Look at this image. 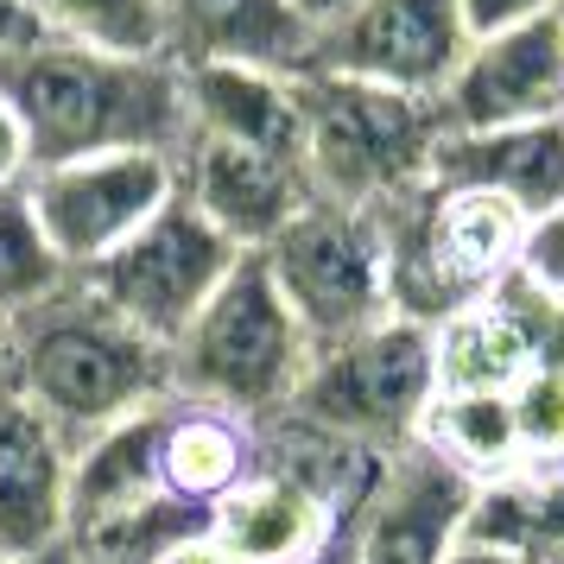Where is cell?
I'll list each match as a JSON object with an SVG mask.
<instances>
[{
  "label": "cell",
  "instance_id": "cell-3",
  "mask_svg": "<svg viewBox=\"0 0 564 564\" xmlns=\"http://www.w3.org/2000/svg\"><path fill=\"white\" fill-rule=\"evenodd\" d=\"M311 368V336L299 330L292 305L260 254H241L197 324L172 343V400L216 406L241 425L285 419L292 393Z\"/></svg>",
  "mask_w": 564,
  "mask_h": 564
},
{
  "label": "cell",
  "instance_id": "cell-33",
  "mask_svg": "<svg viewBox=\"0 0 564 564\" xmlns=\"http://www.w3.org/2000/svg\"><path fill=\"white\" fill-rule=\"evenodd\" d=\"M13 564H83V552L70 545V539H57V545H45V552H32V558H13Z\"/></svg>",
  "mask_w": 564,
  "mask_h": 564
},
{
  "label": "cell",
  "instance_id": "cell-18",
  "mask_svg": "<svg viewBox=\"0 0 564 564\" xmlns=\"http://www.w3.org/2000/svg\"><path fill=\"white\" fill-rule=\"evenodd\" d=\"M165 406H147L108 425V432L83 437L70 451V482H64V539L102 533L128 513L165 501V482H159V437H165Z\"/></svg>",
  "mask_w": 564,
  "mask_h": 564
},
{
  "label": "cell",
  "instance_id": "cell-2",
  "mask_svg": "<svg viewBox=\"0 0 564 564\" xmlns=\"http://www.w3.org/2000/svg\"><path fill=\"white\" fill-rule=\"evenodd\" d=\"M0 96L20 108L32 172L89 153H178L184 89L172 57H121L70 39L0 64Z\"/></svg>",
  "mask_w": 564,
  "mask_h": 564
},
{
  "label": "cell",
  "instance_id": "cell-14",
  "mask_svg": "<svg viewBox=\"0 0 564 564\" xmlns=\"http://www.w3.org/2000/svg\"><path fill=\"white\" fill-rule=\"evenodd\" d=\"M70 444L13 381H0V564L64 539Z\"/></svg>",
  "mask_w": 564,
  "mask_h": 564
},
{
  "label": "cell",
  "instance_id": "cell-10",
  "mask_svg": "<svg viewBox=\"0 0 564 564\" xmlns=\"http://www.w3.org/2000/svg\"><path fill=\"white\" fill-rule=\"evenodd\" d=\"M444 133H488L564 115V26L552 13L469 39L457 77L437 96Z\"/></svg>",
  "mask_w": 564,
  "mask_h": 564
},
{
  "label": "cell",
  "instance_id": "cell-22",
  "mask_svg": "<svg viewBox=\"0 0 564 564\" xmlns=\"http://www.w3.org/2000/svg\"><path fill=\"white\" fill-rule=\"evenodd\" d=\"M52 39L96 45L121 57H165V7L159 0H32Z\"/></svg>",
  "mask_w": 564,
  "mask_h": 564
},
{
  "label": "cell",
  "instance_id": "cell-4",
  "mask_svg": "<svg viewBox=\"0 0 564 564\" xmlns=\"http://www.w3.org/2000/svg\"><path fill=\"white\" fill-rule=\"evenodd\" d=\"M299 102H305L311 197L387 209L432 184V153L444 140L437 96H406V89L311 70L299 77Z\"/></svg>",
  "mask_w": 564,
  "mask_h": 564
},
{
  "label": "cell",
  "instance_id": "cell-8",
  "mask_svg": "<svg viewBox=\"0 0 564 564\" xmlns=\"http://www.w3.org/2000/svg\"><path fill=\"white\" fill-rule=\"evenodd\" d=\"M32 216L70 273H89L172 204V153H89L26 178Z\"/></svg>",
  "mask_w": 564,
  "mask_h": 564
},
{
  "label": "cell",
  "instance_id": "cell-23",
  "mask_svg": "<svg viewBox=\"0 0 564 564\" xmlns=\"http://www.w3.org/2000/svg\"><path fill=\"white\" fill-rule=\"evenodd\" d=\"M64 280H77L57 248L45 241L39 216H32V197L26 184L20 191H0V324L32 311L39 299H52Z\"/></svg>",
  "mask_w": 564,
  "mask_h": 564
},
{
  "label": "cell",
  "instance_id": "cell-30",
  "mask_svg": "<svg viewBox=\"0 0 564 564\" xmlns=\"http://www.w3.org/2000/svg\"><path fill=\"white\" fill-rule=\"evenodd\" d=\"M159 564H235L229 552H223V545H216V533H191V539H178V545H172V552H165V558Z\"/></svg>",
  "mask_w": 564,
  "mask_h": 564
},
{
  "label": "cell",
  "instance_id": "cell-24",
  "mask_svg": "<svg viewBox=\"0 0 564 564\" xmlns=\"http://www.w3.org/2000/svg\"><path fill=\"white\" fill-rule=\"evenodd\" d=\"M520 469H564V368H527L508 387Z\"/></svg>",
  "mask_w": 564,
  "mask_h": 564
},
{
  "label": "cell",
  "instance_id": "cell-34",
  "mask_svg": "<svg viewBox=\"0 0 564 564\" xmlns=\"http://www.w3.org/2000/svg\"><path fill=\"white\" fill-rule=\"evenodd\" d=\"M0 381H7V330H0Z\"/></svg>",
  "mask_w": 564,
  "mask_h": 564
},
{
  "label": "cell",
  "instance_id": "cell-27",
  "mask_svg": "<svg viewBox=\"0 0 564 564\" xmlns=\"http://www.w3.org/2000/svg\"><path fill=\"white\" fill-rule=\"evenodd\" d=\"M32 178V140H26V121L20 108L0 96V191H20Z\"/></svg>",
  "mask_w": 564,
  "mask_h": 564
},
{
  "label": "cell",
  "instance_id": "cell-35",
  "mask_svg": "<svg viewBox=\"0 0 564 564\" xmlns=\"http://www.w3.org/2000/svg\"><path fill=\"white\" fill-rule=\"evenodd\" d=\"M552 20H558V26H564V0H552Z\"/></svg>",
  "mask_w": 564,
  "mask_h": 564
},
{
  "label": "cell",
  "instance_id": "cell-21",
  "mask_svg": "<svg viewBox=\"0 0 564 564\" xmlns=\"http://www.w3.org/2000/svg\"><path fill=\"white\" fill-rule=\"evenodd\" d=\"M520 375H527V349L488 299L437 324V393H463V387L508 393Z\"/></svg>",
  "mask_w": 564,
  "mask_h": 564
},
{
  "label": "cell",
  "instance_id": "cell-16",
  "mask_svg": "<svg viewBox=\"0 0 564 564\" xmlns=\"http://www.w3.org/2000/svg\"><path fill=\"white\" fill-rule=\"evenodd\" d=\"M343 508L349 501H336L330 488L299 476L292 463L260 457L254 476L209 513V533H216V545L235 564H305L330 539Z\"/></svg>",
  "mask_w": 564,
  "mask_h": 564
},
{
  "label": "cell",
  "instance_id": "cell-26",
  "mask_svg": "<svg viewBox=\"0 0 564 564\" xmlns=\"http://www.w3.org/2000/svg\"><path fill=\"white\" fill-rule=\"evenodd\" d=\"M45 39H52V26L39 20V7H32V0H0V64H7V57L39 52Z\"/></svg>",
  "mask_w": 564,
  "mask_h": 564
},
{
  "label": "cell",
  "instance_id": "cell-25",
  "mask_svg": "<svg viewBox=\"0 0 564 564\" xmlns=\"http://www.w3.org/2000/svg\"><path fill=\"white\" fill-rule=\"evenodd\" d=\"M520 273L539 280L552 299H564V209L552 216H539L533 229H527V254H520Z\"/></svg>",
  "mask_w": 564,
  "mask_h": 564
},
{
  "label": "cell",
  "instance_id": "cell-5",
  "mask_svg": "<svg viewBox=\"0 0 564 564\" xmlns=\"http://www.w3.org/2000/svg\"><path fill=\"white\" fill-rule=\"evenodd\" d=\"M437 400V330L412 317H381L375 330L311 349V368L285 419L361 457H400L425 437Z\"/></svg>",
  "mask_w": 564,
  "mask_h": 564
},
{
  "label": "cell",
  "instance_id": "cell-32",
  "mask_svg": "<svg viewBox=\"0 0 564 564\" xmlns=\"http://www.w3.org/2000/svg\"><path fill=\"white\" fill-rule=\"evenodd\" d=\"M292 7H299V13H305L311 26H330L336 13H349V7H356V0H292Z\"/></svg>",
  "mask_w": 564,
  "mask_h": 564
},
{
  "label": "cell",
  "instance_id": "cell-12",
  "mask_svg": "<svg viewBox=\"0 0 564 564\" xmlns=\"http://www.w3.org/2000/svg\"><path fill=\"white\" fill-rule=\"evenodd\" d=\"M476 476H463L432 444H412L381 463L356 508V564H444L463 539Z\"/></svg>",
  "mask_w": 564,
  "mask_h": 564
},
{
  "label": "cell",
  "instance_id": "cell-7",
  "mask_svg": "<svg viewBox=\"0 0 564 564\" xmlns=\"http://www.w3.org/2000/svg\"><path fill=\"white\" fill-rule=\"evenodd\" d=\"M235 260H241V248L223 241L172 191V204L159 209L147 229L133 235V241H121L108 260H96L89 273H77V280L108 311H121L140 336H153V343L172 349L197 324V311L216 299V285L235 273Z\"/></svg>",
  "mask_w": 564,
  "mask_h": 564
},
{
  "label": "cell",
  "instance_id": "cell-31",
  "mask_svg": "<svg viewBox=\"0 0 564 564\" xmlns=\"http://www.w3.org/2000/svg\"><path fill=\"white\" fill-rule=\"evenodd\" d=\"M444 564H527V558H513L501 545H482V539H457V545L444 552Z\"/></svg>",
  "mask_w": 564,
  "mask_h": 564
},
{
  "label": "cell",
  "instance_id": "cell-20",
  "mask_svg": "<svg viewBox=\"0 0 564 564\" xmlns=\"http://www.w3.org/2000/svg\"><path fill=\"white\" fill-rule=\"evenodd\" d=\"M419 444H432L437 457H451L463 476H476V482H495V476H513V469H520L508 393H488V387L437 393L432 412H425V437H419Z\"/></svg>",
  "mask_w": 564,
  "mask_h": 564
},
{
  "label": "cell",
  "instance_id": "cell-6",
  "mask_svg": "<svg viewBox=\"0 0 564 564\" xmlns=\"http://www.w3.org/2000/svg\"><path fill=\"white\" fill-rule=\"evenodd\" d=\"M260 260H267V273L280 285V299L292 305L299 330L311 336V349L349 343V336L375 330L381 317H393L387 241H381V216L375 209L311 197L260 248Z\"/></svg>",
  "mask_w": 564,
  "mask_h": 564
},
{
  "label": "cell",
  "instance_id": "cell-29",
  "mask_svg": "<svg viewBox=\"0 0 564 564\" xmlns=\"http://www.w3.org/2000/svg\"><path fill=\"white\" fill-rule=\"evenodd\" d=\"M368 488H375V482H368ZM356 508H361V495H356V501H349L343 513H336L330 539H324V545H317L305 564H356Z\"/></svg>",
  "mask_w": 564,
  "mask_h": 564
},
{
  "label": "cell",
  "instance_id": "cell-11",
  "mask_svg": "<svg viewBox=\"0 0 564 564\" xmlns=\"http://www.w3.org/2000/svg\"><path fill=\"white\" fill-rule=\"evenodd\" d=\"M172 191L223 241H235L241 254H260L311 204L305 165L254 153V147H235V140H209V133H184L178 140V153H172Z\"/></svg>",
  "mask_w": 564,
  "mask_h": 564
},
{
  "label": "cell",
  "instance_id": "cell-13",
  "mask_svg": "<svg viewBox=\"0 0 564 564\" xmlns=\"http://www.w3.org/2000/svg\"><path fill=\"white\" fill-rule=\"evenodd\" d=\"M172 64H254L280 77H311L317 26L292 0H159Z\"/></svg>",
  "mask_w": 564,
  "mask_h": 564
},
{
  "label": "cell",
  "instance_id": "cell-1",
  "mask_svg": "<svg viewBox=\"0 0 564 564\" xmlns=\"http://www.w3.org/2000/svg\"><path fill=\"white\" fill-rule=\"evenodd\" d=\"M0 330H7V381L52 419L70 451L172 400V349L140 336L83 280H64L52 299L7 317Z\"/></svg>",
  "mask_w": 564,
  "mask_h": 564
},
{
  "label": "cell",
  "instance_id": "cell-15",
  "mask_svg": "<svg viewBox=\"0 0 564 564\" xmlns=\"http://www.w3.org/2000/svg\"><path fill=\"white\" fill-rule=\"evenodd\" d=\"M437 191H488L527 223L564 209V115L488 133H444L432 153Z\"/></svg>",
  "mask_w": 564,
  "mask_h": 564
},
{
  "label": "cell",
  "instance_id": "cell-28",
  "mask_svg": "<svg viewBox=\"0 0 564 564\" xmlns=\"http://www.w3.org/2000/svg\"><path fill=\"white\" fill-rule=\"evenodd\" d=\"M539 13H552V0H463V20H469L476 39L501 32V26H520V20H539Z\"/></svg>",
  "mask_w": 564,
  "mask_h": 564
},
{
  "label": "cell",
  "instance_id": "cell-19",
  "mask_svg": "<svg viewBox=\"0 0 564 564\" xmlns=\"http://www.w3.org/2000/svg\"><path fill=\"white\" fill-rule=\"evenodd\" d=\"M254 463H260L254 425H241V419H229V412H216V406L172 400L165 437H159V482H165L172 501L216 513L235 488L254 476Z\"/></svg>",
  "mask_w": 564,
  "mask_h": 564
},
{
  "label": "cell",
  "instance_id": "cell-9",
  "mask_svg": "<svg viewBox=\"0 0 564 564\" xmlns=\"http://www.w3.org/2000/svg\"><path fill=\"white\" fill-rule=\"evenodd\" d=\"M469 39L476 32L463 20V0H356L330 26H317L311 70L406 89V96H444Z\"/></svg>",
  "mask_w": 564,
  "mask_h": 564
},
{
  "label": "cell",
  "instance_id": "cell-17",
  "mask_svg": "<svg viewBox=\"0 0 564 564\" xmlns=\"http://www.w3.org/2000/svg\"><path fill=\"white\" fill-rule=\"evenodd\" d=\"M178 89H184V133L235 140V147L305 165L299 77L254 70V64H178Z\"/></svg>",
  "mask_w": 564,
  "mask_h": 564
}]
</instances>
